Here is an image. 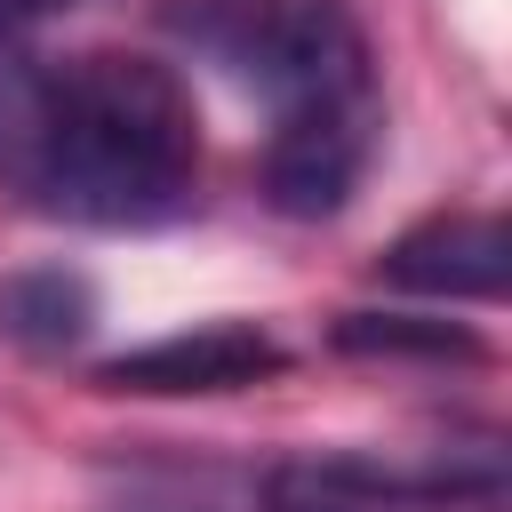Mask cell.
I'll use <instances>...</instances> for the list:
<instances>
[{
    "instance_id": "cell-9",
    "label": "cell",
    "mask_w": 512,
    "mask_h": 512,
    "mask_svg": "<svg viewBox=\"0 0 512 512\" xmlns=\"http://www.w3.org/2000/svg\"><path fill=\"white\" fill-rule=\"evenodd\" d=\"M48 8H72V0H0V24H32V16H48Z\"/></svg>"
},
{
    "instance_id": "cell-3",
    "label": "cell",
    "mask_w": 512,
    "mask_h": 512,
    "mask_svg": "<svg viewBox=\"0 0 512 512\" xmlns=\"http://www.w3.org/2000/svg\"><path fill=\"white\" fill-rule=\"evenodd\" d=\"M264 512H504L496 456L480 464H384V456H288L264 480Z\"/></svg>"
},
{
    "instance_id": "cell-6",
    "label": "cell",
    "mask_w": 512,
    "mask_h": 512,
    "mask_svg": "<svg viewBox=\"0 0 512 512\" xmlns=\"http://www.w3.org/2000/svg\"><path fill=\"white\" fill-rule=\"evenodd\" d=\"M504 264H512V240L496 216H432L384 248V280H400L416 296H456V304L504 296Z\"/></svg>"
},
{
    "instance_id": "cell-2",
    "label": "cell",
    "mask_w": 512,
    "mask_h": 512,
    "mask_svg": "<svg viewBox=\"0 0 512 512\" xmlns=\"http://www.w3.org/2000/svg\"><path fill=\"white\" fill-rule=\"evenodd\" d=\"M176 32L264 88L272 120L304 104H376L368 40L344 0H192L176 8Z\"/></svg>"
},
{
    "instance_id": "cell-1",
    "label": "cell",
    "mask_w": 512,
    "mask_h": 512,
    "mask_svg": "<svg viewBox=\"0 0 512 512\" xmlns=\"http://www.w3.org/2000/svg\"><path fill=\"white\" fill-rule=\"evenodd\" d=\"M0 184L64 224H168L200 192V112L152 56L0 40Z\"/></svg>"
},
{
    "instance_id": "cell-8",
    "label": "cell",
    "mask_w": 512,
    "mask_h": 512,
    "mask_svg": "<svg viewBox=\"0 0 512 512\" xmlns=\"http://www.w3.org/2000/svg\"><path fill=\"white\" fill-rule=\"evenodd\" d=\"M0 312H8V328H16L24 344L64 352V344H80V328H88V280H72V272H24Z\"/></svg>"
},
{
    "instance_id": "cell-7",
    "label": "cell",
    "mask_w": 512,
    "mask_h": 512,
    "mask_svg": "<svg viewBox=\"0 0 512 512\" xmlns=\"http://www.w3.org/2000/svg\"><path fill=\"white\" fill-rule=\"evenodd\" d=\"M344 352H392V360H480V336L456 320H416V312H344L336 320Z\"/></svg>"
},
{
    "instance_id": "cell-5",
    "label": "cell",
    "mask_w": 512,
    "mask_h": 512,
    "mask_svg": "<svg viewBox=\"0 0 512 512\" xmlns=\"http://www.w3.org/2000/svg\"><path fill=\"white\" fill-rule=\"evenodd\" d=\"M288 368V344L256 320H208V328H176L160 344H136L120 360L96 368L104 392H152V400H176V392H248L264 376Z\"/></svg>"
},
{
    "instance_id": "cell-4",
    "label": "cell",
    "mask_w": 512,
    "mask_h": 512,
    "mask_svg": "<svg viewBox=\"0 0 512 512\" xmlns=\"http://www.w3.org/2000/svg\"><path fill=\"white\" fill-rule=\"evenodd\" d=\"M376 152V104H304L272 120L264 144V200L280 216H336Z\"/></svg>"
}]
</instances>
